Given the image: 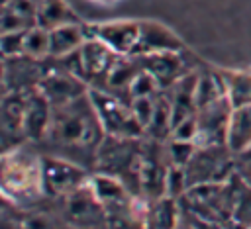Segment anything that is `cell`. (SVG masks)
<instances>
[{"mask_svg":"<svg viewBox=\"0 0 251 229\" xmlns=\"http://www.w3.org/2000/svg\"><path fill=\"white\" fill-rule=\"evenodd\" d=\"M106 133L90 94L55 106L45 137L35 145L45 155H57L94 170V160Z\"/></svg>","mask_w":251,"mask_h":229,"instance_id":"6da1fadb","label":"cell"},{"mask_svg":"<svg viewBox=\"0 0 251 229\" xmlns=\"http://www.w3.org/2000/svg\"><path fill=\"white\" fill-rule=\"evenodd\" d=\"M2 194L14 207H33L45 198L41 151L33 143L16 145L2 155Z\"/></svg>","mask_w":251,"mask_h":229,"instance_id":"7a4b0ae2","label":"cell"},{"mask_svg":"<svg viewBox=\"0 0 251 229\" xmlns=\"http://www.w3.org/2000/svg\"><path fill=\"white\" fill-rule=\"evenodd\" d=\"M143 137H114L106 135L98 147L94 170L120 178L127 190L139 198V164Z\"/></svg>","mask_w":251,"mask_h":229,"instance_id":"3957f363","label":"cell"},{"mask_svg":"<svg viewBox=\"0 0 251 229\" xmlns=\"http://www.w3.org/2000/svg\"><path fill=\"white\" fill-rule=\"evenodd\" d=\"M180 209L188 215L224 227L233 215V182H208L186 190L178 200Z\"/></svg>","mask_w":251,"mask_h":229,"instance_id":"277c9868","label":"cell"},{"mask_svg":"<svg viewBox=\"0 0 251 229\" xmlns=\"http://www.w3.org/2000/svg\"><path fill=\"white\" fill-rule=\"evenodd\" d=\"M237 155L227 145H198L184 166L188 188L208 182H226L235 174Z\"/></svg>","mask_w":251,"mask_h":229,"instance_id":"5b68a950","label":"cell"},{"mask_svg":"<svg viewBox=\"0 0 251 229\" xmlns=\"http://www.w3.org/2000/svg\"><path fill=\"white\" fill-rule=\"evenodd\" d=\"M92 104L96 108L98 119L104 127L106 135L114 137H143V125L135 117L131 110V102L110 94L100 88H90L88 90Z\"/></svg>","mask_w":251,"mask_h":229,"instance_id":"8992f818","label":"cell"},{"mask_svg":"<svg viewBox=\"0 0 251 229\" xmlns=\"http://www.w3.org/2000/svg\"><path fill=\"white\" fill-rule=\"evenodd\" d=\"M41 172H43V192L49 202L73 194L75 190L84 186L92 176V170H88L86 166L45 153H41Z\"/></svg>","mask_w":251,"mask_h":229,"instance_id":"52a82bcc","label":"cell"},{"mask_svg":"<svg viewBox=\"0 0 251 229\" xmlns=\"http://www.w3.org/2000/svg\"><path fill=\"white\" fill-rule=\"evenodd\" d=\"M92 178V176H90ZM57 207L61 209V217L67 225L75 229H86V227H104L106 225V211L96 198L90 180L75 190L73 194L55 200Z\"/></svg>","mask_w":251,"mask_h":229,"instance_id":"ba28073f","label":"cell"},{"mask_svg":"<svg viewBox=\"0 0 251 229\" xmlns=\"http://www.w3.org/2000/svg\"><path fill=\"white\" fill-rule=\"evenodd\" d=\"M233 106L227 96L218 98L196 110L198 123V145H227V127L231 119Z\"/></svg>","mask_w":251,"mask_h":229,"instance_id":"9c48e42d","label":"cell"},{"mask_svg":"<svg viewBox=\"0 0 251 229\" xmlns=\"http://www.w3.org/2000/svg\"><path fill=\"white\" fill-rule=\"evenodd\" d=\"M37 88L41 90V94L49 100V104L53 108L63 106L67 102H73L90 90L86 80H82L80 76H76V74H73L61 67H57L51 61V57H49V69H47V72L41 78Z\"/></svg>","mask_w":251,"mask_h":229,"instance_id":"30bf717a","label":"cell"},{"mask_svg":"<svg viewBox=\"0 0 251 229\" xmlns=\"http://www.w3.org/2000/svg\"><path fill=\"white\" fill-rule=\"evenodd\" d=\"M49 69V59H31L27 55L4 59V92H27L39 86Z\"/></svg>","mask_w":251,"mask_h":229,"instance_id":"8fae6325","label":"cell"},{"mask_svg":"<svg viewBox=\"0 0 251 229\" xmlns=\"http://www.w3.org/2000/svg\"><path fill=\"white\" fill-rule=\"evenodd\" d=\"M188 57H190V53L186 49L184 51H165V53L139 55L143 69L157 78L161 90L171 88L186 72L194 70V65L188 63Z\"/></svg>","mask_w":251,"mask_h":229,"instance_id":"7c38bea8","label":"cell"},{"mask_svg":"<svg viewBox=\"0 0 251 229\" xmlns=\"http://www.w3.org/2000/svg\"><path fill=\"white\" fill-rule=\"evenodd\" d=\"M88 37L104 41L118 55H133L139 41V22L135 20H116L104 23H86Z\"/></svg>","mask_w":251,"mask_h":229,"instance_id":"4fadbf2b","label":"cell"},{"mask_svg":"<svg viewBox=\"0 0 251 229\" xmlns=\"http://www.w3.org/2000/svg\"><path fill=\"white\" fill-rule=\"evenodd\" d=\"M120 55L116 51H112L104 41L96 39V37H88L82 47H80V61H82V72H84V80L88 82V86H98L108 70L112 69V65L116 63Z\"/></svg>","mask_w":251,"mask_h":229,"instance_id":"5bb4252c","label":"cell"},{"mask_svg":"<svg viewBox=\"0 0 251 229\" xmlns=\"http://www.w3.org/2000/svg\"><path fill=\"white\" fill-rule=\"evenodd\" d=\"M182 39L167 25L151 20L139 22V41L133 49V55H151L165 51H184Z\"/></svg>","mask_w":251,"mask_h":229,"instance_id":"9a60e30c","label":"cell"},{"mask_svg":"<svg viewBox=\"0 0 251 229\" xmlns=\"http://www.w3.org/2000/svg\"><path fill=\"white\" fill-rule=\"evenodd\" d=\"M51 114L53 106L49 100L41 94L39 88H33L25 94V110H24V135L27 143L37 145L51 123Z\"/></svg>","mask_w":251,"mask_h":229,"instance_id":"2e32d148","label":"cell"},{"mask_svg":"<svg viewBox=\"0 0 251 229\" xmlns=\"http://www.w3.org/2000/svg\"><path fill=\"white\" fill-rule=\"evenodd\" d=\"M29 92V90H27ZM27 92H4L2 98V141L4 151L27 143L24 135V110Z\"/></svg>","mask_w":251,"mask_h":229,"instance_id":"e0dca14e","label":"cell"},{"mask_svg":"<svg viewBox=\"0 0 251 229\" xmlns=\"http://www.w3.org/2000/svg\"><path fill=\"white\" fill-rule=\"evenodd\" d=\"M37 25V0H2V33L27 31Z\"/></svg>","mask_w":251,"mask_h":229,"instance_id":"ac0fdd59","label":"cell"},{"mask_svg":"<svg viewBox=\"0 0 251 229\" xmlns=\"http://www.w3.org/2000/svg\"><path fill=\"white\" fill-rule=\"evenodd\" d=\"M49 35H51V57L69 55V53L80 49L82 43L88 39L86 23H82V22L63 23L55 29H49Z\"/></svg>","mask_w":251,"mask_h":229,"instance_id":"d6986e66","label":"cell"},{"mask_svg":"<svg viewBox=\"0 0 251 229\" xmlns=\"http://www.w3.org/2000/svg\"><path fill=\"white\" fill-rule=\"evenodd\" d=\"M227 147L237 157L251 147V104L233 108L227 127Z\"/></svg>","mask_w":251,"mask_h":229,"instance_id":"ffe728a7","label":"cell"},{"mask_svg":"<svg viewBox=\"0 0 251 229\" xmlns=\"http://www.w3.org/2000/svg\"><path fill=\"white\" fill-rule=\"evenodd\" d=\"M80 22L75 12L63 0H39L37 2V25L45 29H55L63 23Z\"/></svg>","mask_w":251,"mask_h":229,"instance_id":"44dd1931","label":"cell"},{"mask_svg":"<svg viewBox=\"0 0 251 229\" xmlns=\"http://www.w3.org/2000/svg\"><path fill=\"white\" fill-rule=\"evenodd\" d=\"M224 82H226V94L233 108L251 104V70H226L220 69Z\"/></svg>","mask_w":251,"mask_h":229,"instance_id":"7402d4cb","label":"cell"},{"mask_svg":"<svg viewBox=\"0 0 251 229\" xmlns=\"http://www.w3.org/2000/svg\"><path fill=\"white\" fill-rule=\"evenodd\" d=\"M231 182H233V215H231V221L249 229L251 227V186L247 182H243L237 172L231 176Z\"/></svg>","mask_w":251,"mask_h":229,"instance_id":"603a6c76","label":"cell"},{"mask_svg":"<svg viewBox=\"0 0 251 229\" xmlns=\"http://www.w3.org/2000/svg\"><path fill=\"white\" fill-rule=\"evenodd\" d=\"M24 55L31 59H49L51 57V35L49 29L35 25L25 31L24 41Z\"/></svg>","mask_w":251,"mask_h":229,"instance_id":"cb8c5ba5","label":"cell"},{"mask_svg":"<svg viewBox=\"0 0 251 229\" xmlns=\"http://www.w3.org/2000/svg\"><path fill=\"white\" fill-rule=\"evenodd\" d=\"M165 147H167V157H169L171 166L184 168L188 164V160L192 159V155L196 153L198 143L196 141H180V139L171 137V139H167Z\"/></svg>","mask_w":251,"mask_h":229,"instance_id":"d4e9b609","label":"cell"},{"mask_svg":"<svg viewBox=\"0 0 251 229\" xmlns=\"http://www.w3.org/2000/svg\"><path fill=\"white\" fill-rule=\"evenodd\" d=\"M188 190L186 182V172L180 166H171L167 172V182H165V196H171L175 200H180Z\"/></svg>","mask_w":251,"mask_h":229,"instance_id":"484cf974","label":"cell"},{"mask_svg":"<svg viewBox=\"0 0 251 229\" xmlns=\"http://www.w3.org/2000/svg\"><path fill=\"white\" fill-rule=\"evenodd\" d=\"M159 92H161V86H159L157 78L151 72H147L145 69L135 76V80H133V84L129 88L131 100L137 98V96H157Z\"/></svg>","mask_w":251,"mask_h":229,"instance_id":"4316f807","label":"cell"},{"mask_svg":"<svg viewBox=\"0 0 251 229\" xmlns=\"http://www.w3.org/2000/svg\"><path fill=\"white\" fill-rule=\"evenodd\" d=\"M24 41H25V31H6L0 37V49L2 57H18L24 55Z\"/></svg>","mask_w":251,"mask_h":229,"instance_id":"83f0119b","label":"cell"},{"mask_svg":"<svg viewBox=\"0 0 251 229\" xmlns=\"http://www.w3.org/2000/svg\"><path fill=\"white\" fill-rule=\"evenodd\" d=\"M155 102H157V96H137V98L131 100V110H133L135 117L139 119V123L143 125V131L149 125L151 117H153Z\"/></svg>","mask_w":251,"mask_h":229,"instance_id":"f1b7e54d","label":"cell"},{"mask_svg":"<svg viewBox=\"0 0 251 229\" xmlns=\"http://www.w3.org/2000/svg\"><path fill=\"white\" fill-rule=\"evenodd\" d=\"M196 135H198L196 114L190 115V117H184L182 121H178L171 131V137L173 139H180V141H196Z\"/></svg>","mask_w":251,"mask_h":229,"instance_id":"f546056e","label":"cell"},{"mask_svg":"<svg viewBox=\"0 0 251 229\" xmlns=\"http://www.w3.org/2000/svg\"><path fill=\"white\" fill-rule=\"evenodd\" d=\"M235 172L239 174V178L243 182H247L251 186V160H245V159H239L237 157V168H235Z\"/></svg>","mask_w":251,"mask_h":229,"instance_id":"4dcf8cb0","label":"cell"},{"mask_svg":"<svg viewBox=\"0 0 251 229\" xmlns=\"http://www.w3.org/2000/svg\"><path fill=\"white\" fill-rule=\"evenodd\" d=\"M222 229H247V227H243V225H239V223H235V221H227Z\"/></svg>","mask_w":251,"mask_h":229,"instance_id":"1f68e13d","label":"cell"},{"mask_svg":"<svg viewBox=\"0 0 251 229\" xmlns=\"http://www.w3.org/2000/svg\"><path fill=\"white\" fill-rule=\"evenodd\" d=\"M239 159H245V160H251V147L243 153V155H239Z\"/></svg>","mask_w":251,"mask_h":229,"instance_id":"d6a6232c","label":"cell"},{"mask_svg":"<svg viewBox=\"0 0 251 229\" xmlns=\"http://www.w3.org/2000/svg\"><path fill=\"white\" fill-rule=\"evenodd\" d=\"M92 2H98V4H116V2H120V0H92Z\"/></svg>","mask_w":251,"mask_h":229,"instance_id":"836d02e7","label":"cell"},{"mask_svg":"<svg viewBox=\"0 0 251 229\" xmlns=\"http://www.w3.org/2000/svg\"><path fill=\"white\" fill-rule=\"evenodd\" d=\"M249 229H251V227H249Z\"/></svg>","mask_w":251,"mask_h":229,"instance_id":"e575fe53","label":"cell"}]
</instances>
